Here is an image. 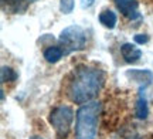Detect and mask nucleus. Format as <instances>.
I'll list each match as a JSON object with an SVG mask.
<instances>
[{
	"label": "nucleus",
	"mask_w": 153,
	"mask_h": 139,
	"mask_svg": "<svg viewBox=\"0 0 153 139\" xmlns=\"http://www.w3.org/2000/svg\"><path fill=\"white\" fill-rule=\"evenodd\" d=\"M72 121H74V109L68 105L55 106L48 115V122L54 128L57 139H65L68 136Z\"/></svg>",
	"instance_id": "7ed1b4c3"
},
{
	"label": "nucleus",
	"mask_w": 153,
	"mask_h": 139,
	"mask_svg": "<svg viewBox=\"0 0 153 139\" xmlns=\"http://www.w3.org/2000/svg\"><path fill=\"white\" fill-rule=\"evenodd\" d=\"M37 0H1V9L10 14H22Z\"/></svg>",
	"instance_id": "423d86ee"
},
{
	"label": "nucleus",
	"mask_w": 153,
	"mask_h": 139,
	"mask_svg": "<svg viewBox=\"0 0 153 139\" xmlns=\"http://www.w3.org/2000/svg\"><path fill=\"white\" fill-rule=\"evenodd\" d=\"M0 92H1V101H4V91H3V89H1V91H0Z\"/></svg>",
	"instance_id": "f3484780"
},
{
	"label": "nucleus",
	"mask_w": 153,
	"mask_h": 139,
	"mask_svg": "<svg viewBox=\"0 0 153 139\" xmlns=\"http://www.w3.org/2000/svg\"><path fill=\"white\" fill-rule=\"evenodd\" d=\"M101 112H102V104L99 101H89L79 106V109L76 111L75 139L97 138Z\"/></svg>",
	"instance_id": "f03ea898"
},
{
	"label": "nucleus",
	"mask_w": 153,
	"mask_h": 139,
	"mask_svg": "<svg viewBox=\"0 0 153 139\" xmlns=\"http://www.w3.org/2000/svg\"><path fill=\"white\" fill-rule=\"evenodd\" d=\"M30 139H44L43 136H38V135H34V136H31Z\"/></svg>",
	"instance_id": "dca6fc26"
},
{
	"label": "nucleus",
	"mask_w": 153,
	"mask_h": 139,
	"mask_svg": "<svg viewBox=\"0 0 153 139\" xmlns=\"http://www.w3.org/2000/svg\"><path fill=\"white\" fill-rule=\"evenodd\" d=\"M120 54L123 57V60L126 62H136L140 60L142 57V50L137 47L136 44H132V43H125V44L120 45Z\"/></svg>",
	"instance_id": "0eeeda50"
},
{
	"label": "nucleus",
	"mask_w": 153,
	"mask_h": 139,
	"mask_svg": "<svg viewBox=\"0 0 153 139\" xmlns=\"http://www.w3.org/2000/svg\"><path fill=\"white\" fill-rule=\"evenodd\" d=\"M0 78H1V83L3 84L10 83V81H14L17 78V74L13 68L3 65V67H1V71H0Z\"/></svg>",
	"instance_id": "f8f14e48"
},
{
	"label": "nucleus",
	"mask_w": 153,
	"mask_h": 139,
	"mask_svg": "<svg viewBox=\"0 0 153 139\" xmlns=\"http://www.w3.org/2000/svg\"><path fill=\"white\" fill-rule=\"evenodd\" d=\"M98 19H99V23H101L104 27L109 28V30L115 28L116 23H118V17H116V14H115L112 10H102L99 13Z\"/></svg>",
	"instance_id": "9b49d317"
},
{
	"label": "nucleus",
	"mask_w": 153,
	"mask_h": 139,
	"mask_svg": "<svg viewBox=\"0 0 153 139\" xmlns=\"http://www.w3.org/2000/svg\"><path fill=\"white\" fill-rule=\"evenodd\" d=\"M60 47L64 50V54H70L74 51H81L87 45V36L84 28L72 24L65 27L58 36Z\"/></svg>",
	"instance_id": "20e7f679"
},
{
	"label": "nucleus",
	"mask_w": 153,
	"mask_h": 139,
	"mask_svg": "<svg viewBox=\"0 0 153 139\" xmlns=\"http://www.w3.org/2000/svg\"><path fill=\"white\" fill-rule=\"evenodd\" d=\"M105 84V72L88 65L74 70L68 84V97L75 104H87L92 101Z\"/></svg>",
	"instance_id": "f257e3e1"
},
{
	"label": "nucleus",
	"mask_w": 153,
	"mask_h": 139,
	"mask_svg": "<svg viewBox=\"0 0 153 139\" xmlns=\"http://www.w3.org/2000/svg\"><path fill=\"white\" fill-rule=\"evenodd\" d=\"M148 41H149L148 34H136L135 36V43L136 44H146Z\"/></svg>",
	"instance_id": "4468645a"
},
{
	"label": "nucleus",
	"mask_w": 153,
	"mask_h": 139,
	"mask_svg": "<svg viewBox=\"0 0 153 139\" xmlns=\"http://www.w3.org/2000/svg\"><path fill=\"white\" fill-rule=\"evenodd\" d=\"M116 9L120 11L122 16H125L129 20H137L140 19L139 13V3L137 0H114Z\"/></svg>",
	"instance_id": "39448f33"
},
{
	"label": "nucleus",
	"mask_w": 153,
	"mask_h": 139,
	"mask_svg": "<svg viewBox=\"0 0 153 139\" xmlns=\"http://www.w3.org/2000/svg\"><path fill=\"white\" fill-rule=\"evenodd\" d=\"M74 7H75V0H60V10L62 14L72 13Z\"/></svg>",
	"instance_id": "ddd939ff"
},
{
	"label": "nucleus",
	"mask_w": 153,
	"mask_h": 139,
	"mask_svg": "<svg viewBox=\"0 0 153 139\" xmlns=\"http://www.w3.org/2000/svg\"><path fill=\"white\" fill-rule=\"evenodd\" d=\"M135 115L137 119H146L149 115V106H148V100H146V95H145V87L139 88V95H137V101H136V108H135Z\"/></svg>",
	"instance_id": "6e6552de"
},
{
	"label": "nucleus",
	"mask_w": 153,
	"mask_h": 139,
	"mask_svg": "<svg viewBox=\"0 0 153 139\" xmlns=\"http://www.w3.org/2000/svg\"><path fill=\"white\" fill-rule=\"evenodd\" d=\"M94 3H95V0H81V7L82 9H89Z\"/></svg>",
	"instance_id": "2eb2a0df"
},
{
	"label": "nucleus",
	"mask_w": 153,
	"mask_h": 139,
	"mask_svg": "<svg viewBox=\"0 0 153 139\" xmlns=\"http://www.w3.org/2000/svg\"><path fill=\"white\" fill-rule=\"evenodd\" d=\"M62 56H65V54H64V50H62L61 47L50 45L48 48L44 50V58H45V61L50 62V64L58 62L61 58H62Z\"/></svg>",
	"instance_id": "9d476101"
},
{
	"label": "nucleus",
	"mask_w": 153,
	"mask_h": 139,
	"mask_svg": "<svg viewBox=\"0 0 153 139\" xmlns=\"http://www.w3.org/2000/svg\"><path fill=\"white\" fill-rule=\"evenodd\" d=\"M126 77L131 78L132 81H136V83H140L145 87L148 85L153 78V74L148 70H128L126 71Z\"/></svg>",
	"instance_id": "1a4fd4ad"
}]
</instances>
